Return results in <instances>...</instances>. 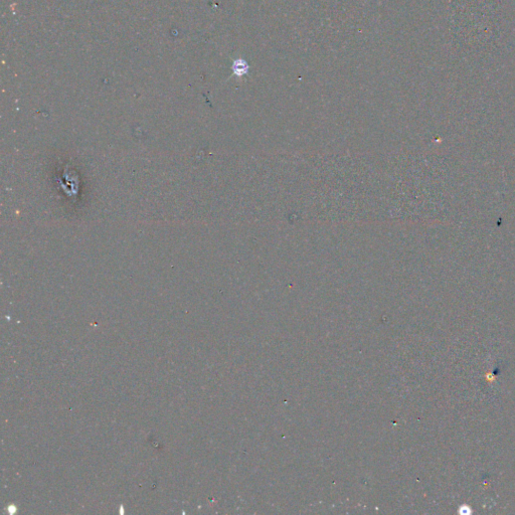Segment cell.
<instances>
[{
	"label": "cell",
	"mask_w": 515,
	"mask_h": 515,
	"mask_svg": "<svg viewBox=\"0 0 515 515\" xmlns=\"http://www.w3.org/2000/svg\"><path fill=\"white\" fill-rule=\"evenodd\" d=\"M231 69H232V72H234V75L238 77H243L248 73L250 66H248L247 62L245 60L239 59V60H236L234 63H232Z\"/></svg>",
	"instance_id": "6da1fadb"
}]
</instances>
